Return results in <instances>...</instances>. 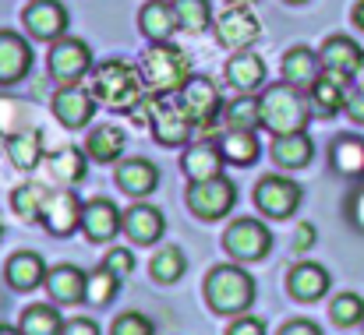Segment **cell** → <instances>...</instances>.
Instances as JSON below:
<instances>
[{"label": "cell", "mask_w": 364, "mask_h": 335, "mask_svg": "<svg viewBox=\"0 0 364 335\" xmlns=\"http://www.w3.org/2000/svg\"><path fill=\"white\" fill-rule=\"evenodd\" d=\"M223 148L216 141H198L184 152V173L188 180H209V177H220L223 173Z\"/></svg>", "instance_id": "cell-21"}, {"label": "cell", "mask_w": 364, "mask_h": 335, "mask_svg": "<svg viewBox=\"0 0 364 335\" xmlns=\"http://www.w3.org/2000/svg\"><path fill=\"white\" fill-rule=\"evenodd\" d=\"M114 180H117L121 191L141 198V194H149L159 184V173H156V166L149 159H124L121 166H117V173H114Z\"/></svg>", "instance_id": "cell-24"}, {"label": "cell", "mask_w": 364, "mask_h": 335, "mask_svg": "<svg viewBox=\"0 0 364 335\" xmlns=\"http://www.w3.org/2000/svg\"><path fill=\"white\" fill-rule=\"evenodd\" d=\"M25 25L36 39H57L68 32V11L60 0H32L25 7Z\"/></svg>", "instance_id": "cell-15"}, {"label": "cell", "mask_w": 364, "mask_h": 335, "mask_svg": "<svg viewBox=\"0 0 364 335\" xmlns=\"http://www.w3.org/2000/svg\"><path fill=\"white\" fill-rule=\"evenodd\" d=\"M255 205H258L265 216H272V219H287V216H294L297 205H301V184L290 180V177H279V173L262 177L258 187H255Z\"/></svg>", "instance_id": "cell-6"}, {"label": "cell", "mask_w": 364, "mask_h": 335, "mask_svg": "<svg viewBox=\"0 0 364 335\" xmlns=\"http://www.w3.org/2000/svg\"><path fill=\"white\" fill-rule=\"evenodd\" d=\"M230 4H251V0H230Z\"/></svg>", "instance_id": "cell-52"}, {"label": "cell", "mask_w": 364, "mask_h": 335, "mask_svg": "<svg viewBox=\"0 0 364 335\" xmlns=\"http://www.w3.org/2000/svg\"><path fill=\"white\" fill-rule=\"evenodd\" d=\"M354 25L364 32V0H358V7H354Z\"/></svg>", "instance_id": "cell-49"}, {"label": "cell", "mask_w": 364, "mask_h": 335, "mask_svg": "<svg viewBox=\"0 0 364 335\" xmlns=\"http://www.w3.org/2000/svg\"><path fill=\"white\" fill-rule=\"evenodd\" d=\"M60 335H100V325H96L92 318H75V322L64 325Z\"/></svg>", "instance_id": "cell-45"}, {"label": "cell", "mask_w": 364, "mask_h": 335, "mask_svg": "<svg viewBox=\"0 0 364 335\" xmlns=\"http://www.w3.org/2000/svg\"><path fill=\"white\" fill-rule=\"evenodd\" d=\"M290 4H304V0H290Z\"/></svg>", "instance_id": "cell-53"}, {"label": "cell", "mask_w": 364, "mask_h": 335, "mask_svg": "<svg viewBox=\"0 0 364 335\" xmlns=\"http://www.w3.org/2000/svg\"><path fill=\"white\" fill-rule=\"evenodd\" d=\"M262 127L272 134H294V131L308 127V106H304L297 85L279 82L262 92Z\"/></svg>", "instance_id": "cell-3"}, {"label": "cell", "mask_w": 364, "mask_h": 335, "mask_svg": "<svg viewBox=\"0 0 364 335\" xmlns=\"http://www.w3.org/2000/svg\"><path fill=\"white\" fill-rule=\"evenodd\" d=\"M21 335H60L64 332V322L60 314L50 307V304H32L21 311Z\"/></svg>", "instance_id": "cell-32"}, {"label": "cell", "mask_w": 364, "mask_h": 335, "mask_svg": "<svg viewBox=\"0 0 364 335\" xmlns=\"http://www.w3.org/2000/svg\"><path fill=\"white\" fill-rule=\"evenodd\" d=\"M227 335H265V322L255 318V314H241V318L230 325V332Z\"/></svg>", "instance_id": "cell-43"}, {"label": "cell", "mask_w": 364, "mask_h": 335, "mask_svg": "<svg viewBox=\"0 0 364 335\" xmlns=\"http://www.w3.org/2000/svg\"><path fill=\"white\" fill-rule=\"evenodd\" d=\"M173 103L181 106V110L188 113L195 123H213L216 120V113H220V92H216V85L209 82V78H188L177 92H173Z\"/></svg>", "instance_id": "cell-9"}, {"label": "cell", "mask_w": 364, "mask_h": 335, "mask_svg": "<svg viewBox=\"0 0 364 335\" xmlns=\"http://www.w3.org/2000/svg\"><path fill=\"white\" fill-rule=\"evenodd\" d=\"M117 286H121V275H114V272L103 265V268H96V272L89 275V297H85V300H89L92 307H103V304L114 300Z\"/></svg>", "instance_id": "cell-38"}, {"label": "cell", "mask_w": 364, "mask_h": 335, "mask_svg": "<svg viewBox=\"0 0 364 335\" xmlns=\"http://www.w3.org/2000/svg\"><path fill=\"white\" fill-rule=\"evenodd\" d=\"M350 75H340V71H322L318 78H315V85H311V99H315V106L326 113V116H333V113H340L347 106V89H350Z\"/></svg>", "instance_id": "cell-17"}, {"label": "cell", "mask_w": 364, "mask_h": 335, "mask_svg": "<svg viewBox=\"0 0 364 335\" xmlns=\"http://www.w3.org/2000/svg\"><path fill=\"white\" fill-rule=\"evenodd\" d=\"M354 85L364 89V57H361V64H358V71H354Z\"/></svg>", "instance_id": "cell-50"}, {"label": "cell", "mask_w": 364, "mask_h": 335, "mask_svg": "<svg viewBox=\"0 0 364 335\" xmlns=\"http://www.w3.org/2000/svg\"><path fill=\"white\" fill-rule=\"evenodd\" d=\"M216 32H220V43H223V46H230V50H247L251 43H258L262 25H258V18H255L244 4H234L230 11L220 14Z\"/></svg>", "instance_id": "cell-10"}, {"label": "cell", "mask_w": 364, "mask_h": 335, "mask_svg": "<svg viewBox=\"0 0 364 335\" xmlns=\"http://www.w3.org/2000/svg\"><path fill=\"white\" fill-rule=\"evenodd\" d=\"M318 57H322V67H326V71H340V75H350V78H354V71H358L364 53L358 50L354 39H347V35H329Z\"/></svg>", "instance_id": "cell-26"}, {"label": "cell", "mask_w": 364, "mask_h": 335, "mask_svg": "<svg viewBox=\"0 0 364 335\" xmlns=\"http://www.w3.org/2000/svg\"><path fill=\"white\" fill-rule=\"evenodd\" d=\"M223 247L234 258H241V261H262L269 254V247H272V229L265 223H258V219H237L227 229Z\"/></svg>", "instance_id": "cell-8"}, {"label": "cell", "mask_w": 364, "mask_h": 335, "mask_svg": "<svg viewBox=\"0 0 364 335\" xmlns=\"http://www.w3.org/2000/svg\"><path fill=\"white\" fill-rule=\"evenodd\" d=\"M227 82L241 92H251L265 82V60L258 53H247V50H237L234 60L227 64Z\"/></svg>", "instance_id": "cell-28"}, {"label": "cell", "mask_w": 364, "mask_h": 335, "mask_svg": "<svg viewBox=\"0 0 364 335\" xmlns=\"http://www.w3.org/2000/svg\"><path fill=\"white\" fill-rule=\"evenodd\" d=\"M173 14L184 32H205V25L213 21L209 0H173Z\"/></svg>", "instance_id": "cell-35"}, {"label": "cell", "mask_w": 364, "mask_h": 335, "mask_svg": "<svg viewBox=\"0 0 364 335\" xmlns=\"http://www.w3.org/2000/svg\"><path fill=\"white\" fill-rule=\"evenodd\" d=\"M89 67H92V53H89V46L82 39L64 35V39L53 43V50H50V75H53V82L78 85V78L89 75Z\"/></svg>", "instance_id": "cell-7"}, {"label": "cell", "mask_w": 364, "mask_h": 335, "mask_svg": "<svg viewBox=\"0 0 364 335\" xmlns=\"http://www.w3.org/2000/svg\"><path fill=\"white\" fill-rule=\"evenodd\" d=\"M311 155H315V145H311V138H308L304 131L276 134V141H272V159H276L279 166H287V170H301V166H308Z\"/></svg>", "instance_id": "cell-25"}, {"label": "cell", "mask_w": 364, "mask_h": 335, "mask_svg": "<svg viewBox=\"0 0 364 335\" xmlns=\"http://www.w3.org/2000/svg\"><path fill=\"white\" fill-rule=\"evenodd\" d=\"M166 99H170V96H163V103H159V110H156L152 134H156V141H159L163 148H173V145H184V141L191 138L195 120L181 110L177 103H166Z\"/></svg>", "instance_id": "cell-13"}, {"label": "cell", "mask_w": 364, "mask_h": 335, "mask_svg": "<svg viewBox=\"0 0 364 335\" xmlns=\"http://www.w3.org/2000/svg\"><path fill=\"white\" fill-rule=\"evenodd\" d=\"M287 286H290V293L297 300H318L329 290V272L322 265H315V261H301V265L290 268Z\"/></svg>", "instance_id": "cell-22"}, {"label": "cell", "mask_w": 364, "mask_h": 335, "mask_svg": "<svg viewBox=\"0 0 364 335\" xmlns=\"http://www.w3.org/2000/svg\"><path fill=\"white\" fill-rule=\"evenodd\" d=\"M46 275H50V268H46V261L36 251H18L7 261V282L14 290H21V293H28L36 286H46Z\"/></svg>", "instance_id": "cell-18"}, {"label": "cell", "mask_w": 364, "mask_h": 335, "mask_svg": "<svg viewBox=\"0 0 364 335\" xmlns=\"http://www.w3.org/2000/svg\"><path fill=\"white\" fill-rule=\"evenodd\" d=\"M7 155H11V163H14L18 170H36L39 159H43V145H39L36 134L25 131V134L7 138Z\"/></svg>", "instance_id": "cell-34"}, {"label": "cell", "mask_w": 364, "mask_h": 335, "mask_svg": "<svg viewBox=\"0 0 364 335\" xmlns=\"http://www.w3.org/2000/svg\"><path fill=\"white\" fill-rule=\"evenodd\" d=\"M124 233L134 243H156L163 236V212L152 205H134L124 212Z\"/></svg>", "instance_id": "cell-27"}, {"label": "cell", "mask_w": 364, "mask_h": 335, "mask_svg": "<svg viewBox=\"0 0 364 335\" xmlns=\"http://www.w3.org/2000/svg\"><path fill=\"white\" fill-rule=\"evenodd\" d=\"M184 268H188V261H184L181 247H163V251L152 258V275H156L159 282H177V279L184 275Z\"/></svg>", "instance_id": "cell-37"}, {"label": "cell", "mask_w": 364, "mask_h": 335, "mask_svg": "<svg viewBox=\"0 0 364 335\" xmlns=\"http://www.w3.org/2000/svg\"><path fill=\"white\" fill-rule=\"evenodd\" d=\"M92 96L100 103H107L110 110L131 113L149 96V85H145L141 67H134L127 60H107L92 71Z\"/></svg>", "instance_id": "cell-1"}, {"label": "cell", "mask_w": 364, "mask_h": 335, "mask_svg": "<svg viewBox=\"0 0 364 335\" xmlns=\"http://www.w3.org/2000/svg\"><path fill=\"white\" fill-rule=\"evenodd\" d=\"M85 163H89V152H82V148H60V152L50 159V170H53L60 180L75 184V180L85 177Z\"/></svg>", "instance_id": "cell-36"}, {"label": "cell", "mask_w": 364, "mask_h": 335, "mask_svg": "<svg viewBox=\"0 0 364 335\" xmlns=\"http://www.w3.org/2000/svg\"><path fill=\"white\" fill-rule=\"evenodd\" d=\"M32 67V46L11 28H0V85H14Z\"/></svg>", "instance_id": "cell-11"}, {"label": "cell", "mask_w": 364, "mask_h": 335, "mask_svg": "<svg viewBox=\"0 0 364 335\" xmlns=\"http://www.w3.org/2000/svg\"><path fill=\"white\" fill-rule=\"evenodd\" d=\"M329 314H333L336 325H358V322L364 318V300L358 297V293H340V297L333 300Z\"/></svg>", "instance_id": "cell-40"}, {"label": "cell", "mask_w": 364, "mask_h": 335, "mask_svg": "<svg viewBox=\"0 0 364 335\" xmlns=\"http://www.w3.org/2000/svg\"><path fill=\"white\" fill-rule=\"evenodd\" d=\"M43 202H46V191H43L39 184H21V187H14V194H11V205H14V212H18L21 219H36V216L43 212Z\"/></svg>", "instance_id": "cell-39"}, {"label": "cell", "mask_w": 364, "mask_h": 335, "mask_svg": "<svg viewBox=\"0 0 364 335\" xmlns=\"http://www.w3.org/2000/svg\"><path fill=\"white\" fill-rule=\"evenodd\" d=\"M46 290L57 304H82L89 297V275L75 265H57L46 275Z\"/></svg>", "instance_id": "cell-16"}, {"label": "cell", "mask_w": 364, "mask_h": 335, "mask_svg": "<svg viewBox=\"0 0 364 335\" xmlns=\"http://www.w3.org/2000/svg\"><path fill=\"white\" fill-rule=\"evenodd\" d=\"M262 127V99L241 96L227 106V131H255Z\"/></svg>", "instance_id": "cell-33"}, {"label": "cell", "mask_w": 364, "mask_h": 335, "mask_svg": "<svg viewBox=\"0 0 364 335\" xmlns=\"http://www.w3.org/2000/svg\"><path fill=\"white\" fill-rule=\"evenodd\" d=\"M85 152H89L96 163H114V159H121L124 131L121 127H114V123H100V127H92V134H89V141H85Z\"/></svg>", "instance_id": "cell-29"}, {"label": "cell", "mask_w": 364, "mask_h": 335, "mask_svg": "<svg viewBox=\"0 0 364 335\" xmlns=\"http://www.w3.org/2000/svg\"><path fill=\"white\" fill-rule=\"evenodd\" d=\"M96 113V96L82 85H60L53 96V116L64 127H85L89 116Z\"/></svg>", "instance_id": "cell-12"}, {"label": "cell", "mask_w": 364, "mask_h": 335, "mask_svg": "<svg viewBox=\"0 0 364 335\" xmlns=\"http://www.w3.org/2000/svg\"><path fill=\"white\" fill-rule=\"evenodd\" d=\"M152 332H156L152 322H149L145 314H138V311L121 314V318L114 322V329H110V335H152Z\"/></svg>", "instance_id": "cell-41"}, {"label": "cell", "mask_w": 364, "mask_h": 335, "mask_svg": "<svg viewBox=\"0 0 364 335\" xmlns=\"http://www.w3.org/2000/svg\"><path fill=\"white\" fill-rule=\"evenodd\" d=\"M343 110H347L350 120L364 123V89H358V85L350 89V96H347V106H343Z\"/></svg>", "instance_id": "cell-44"}, {"label": "cell", "mask_w": 364, "mask_h": 335, "mask_svg": "<svg viewBox=\"0 0 364 335\" xmlns=\"http://www.w3.org/2000/svg\"><path fill=\"white\" fill-rule=\"evenodd\" d=\"M103 265H107V268H110L114 275H121V279H124V275H127V272L134 268V254H131V251H110Z\"/></svg>", "instance_id": "cell-42"}, {"label": "cell", "mask_w": 364, "mask_h": 335, "mask_svg": "<svg viewBox=\"0 0 364 335\" xmlns=\"http://www.w3.org/2000/svg\"><path fill=\"white\" fill-rule=\"evenodd\" d=\"M138 25H141L145 39H152V43H166L173 35V28H181L177 14H173V4H166V0H149L138 14Z\"/></svg>", "instance_id": "cell-23"}, {"label": "cell", "mask_w": 364, "mask_h": 335, "mask_svg": "<svg viewBox=\"0 0 364 335\" xmlns=\"http://www.w3.org/2000/svg\"><path fill=\"white\" fill-rule=\"evenodd\" d=\"M279 335H322V329H318V325H311V322H304V318H297V322L283 325V332Z\"/></svg>", "instance_id": "cell-47"}, {"label": "cell", "mask_w": 364, "mask_h": 335, "mask_svg": "<svg viewBox=\"0 0 364 335\" xmlns=\"http://www.w3.org/2000/svg\"><path fill=\"white\" fill-rule=\"evenodd\" d=\"M82 226H85L89 240L103 243V240H114V236H117V229L124 226V219H121V212H117V205H114V202L96 198V202H89V205H85Z\"/></svg>", "instance_id": "cell-19"}, {"label": "cell", "mask_w": 364, "mask_h": 335, "mask_svg": "<svg viewBox=\"0 0 364 335\" xmlns=\"http://www.w3.org/2000/svg\"><path fill=\"white\" fill-rule=\"evenodd\" d=\"M205 297L220 314H244L255 304V279L237 265H220L205 279Z\"/></svg>", "instance_id": "cell-4"}, {"label": "cell", "mask_w": 364, "mask_h": 335, "mask_svg": "<svg viewBox=\"0 0 364 335\" xmlns=\"http://www.w3.org/2000/svg\"><path fill=\"white\" fill-rule=\"evenodd\" d=\"M141 75H145V85L149 92L156 96H173L188 78H191V67H188V57L170 46V43H152L141 57Z\"/></svg>", "instance_id": "cell-2"}, {"label": "cell", "mask_w": 364, "mask_h": 335, "mask_svg": "<svg viewBox=\"0 0 364 335\" xmlns=\"http://www.w3.org/2000/svg\"><path fill=\"white\" fill-rule=\"evenodd\" d=\"M234 202H237V187L223 173L209 177V180H191V187H188V209L198 219H223L234 209Z\"/></svg>", "instance_id": "cell-5"}, {"label": "cell", "mask_w": 364, "mask_h": 335, "mask_svg": "<svg viewBox=\"0 0 364 335\" xmlns=\"http://www.w3.org/2000/svg\"><path fill=\"white\" fill-rule=\"evenodd\" d=\"M0 233H4V219H0Z\"/></svg>", "instance_id": "cell-54"}, {"label": "cell", "mask_w": 364, "mask_h": 335, "mask_svg": "<svg viewBox=\"0 0 364 335\" xmlns=\"http://www.w3.org/2000/svg\"><path fill=\"white\" fill-rule=\"evenodd\" d=\"M82 216H85V209H82V202L75 198V194H46V202H43V212H39V219L46 223L50 233H57V236H68V233H75V226H82Z\"/></svg>", "instance_id": "cell-14"}, {"label": "cell", "mask_w": 364, "mask_h": 335, "mask_svg": "<svg viewBox=\"0 0 364 335\" xmlns=\"http://www.w3.org/2000/svg\"><path fill=\"white\" fill-rule=\"evenodd\" d=\"M315 236H318V233H315V226L301 223L297 226V236H294V251H308V247L315 243Z\"/></svg>", "instance_id": "cell-46"}, {"label": "cell", "mask_w": 364, "mask_h": 335, "mask_svg": "<svg viewBox=\"0 0 364 335\" xmlns=\"http://www.w3.org/2000/svg\"><path fill=\"white\" fill-rule=\"evenodd\" d=\"M322 71H326V67H322V57H318L315 50H308V46H294V50H287V57H283V78H287L290 85H297V89H311Z\"/></svg>", "instance_id": "cell-20"}, {"label": "cell", "mask_w": 364, "mask_h": 335, "mask_svg": "<svg viewBox=\"0 0 364 335\" xmlns=\"http://www.w3.org/2000/svg\"><path fill=\"white\" fill-rule=\"evenodd\" d=\"M350 219H354V226L358 229H364V187L350 198Z\"/></svg>", "instance_id": "cell-48"}, {"label": "cell", "mask_w": 364, "mask_h": 335, "mask_svg": "<svg viewBox=\"0 0 364 335\" xmlns=\"http://www.w3.org/2000/svg\"><path fill=\"white\" fill-rule=\"evenodd\" d=\"M0 335H21V329H7V325H0Z\"/></svg>", "instance_id": "cell-51"}, {"label": "cell", "mask_w": 364, "mask_h": 335, "mask_svg": "<svg viewBox=\"0 0 364 335\" xmlns=\"http://www.w3.org/2000/svg\"><path fill=\"white\" fill-rule=\"evenodd\" d=\"M220 148H223V159L234 163V166H251L258 159V152H262L255 131H227V138L220 141Z\"/></svg>", "instance_id": "cell-31"}, {"label": "cell", "mask_w": 364, "mask_h": 335, "mask_svg": "<svg viewBox=\"0 0 364 335\" xmlns=\"http://www.w3.org/2000/svg\"><path fill=\"white\" fill-rule=\"evenodd\" d=\"M333 166L343 177H364V138L340 134L333 141Z\"/></svg>", "instance_id": "cell-30"}]
</instances>
